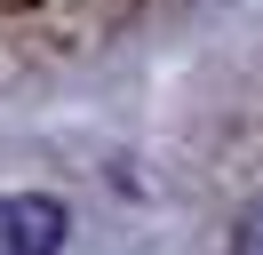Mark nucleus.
Here are the masks:
<instances>
[{"mask_svg":"<svg viewBox=\"0 0 263 255\" xmlns=\"http://www.w3.org/2000/svg\"><path fill=\"white\" fill-rule=\"evenodd\" d=\"M231 255H263V191L239 207V223H231Z\"/></svg>","mask_w":263,"mask_h":255,"instance_id":"f03ea898","label":"nucleus"},{"mask_svg":"<svg viewBox=\"0 0 263 255\" xmlns=\"http://www.w3.org/2000/svg\"><path fill=\"white\" fill-rule=\"evenodd\" d=\"M72 207L56 191H0V255H64Z\"/></svg>","mask_w":263,"mask_h":255,"instance_id":"f257e3e1","label":"nucleus"}]
</instances>
